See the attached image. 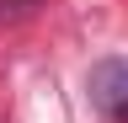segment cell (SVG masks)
I'll list each match as a JSON object with an SVG mask.
<instances>
[{"label": "cell", "mask_w": 128, "mask_h": 123, "mask_svg": "<svg viewBox=\"0 0 128 123\" xmlns=\"http://www.w3.org/2000/svg\"><path fill=\"white\" fill-rule=\"evenodd\" d=\"M91 102L102 112L128 123V59H102L91 64Z\"/></svg>", "instance_id": "obj_1"}, {"label": "cell", "mask_w": 128, "mask_h": 123, "mask_svg": "<svg viewBox=\"0 0 128 123\" xmlns=\"http://www.w3.org/2000/svg\"><path fill=\"white\" fill-rule=\"evenodd\" d=\"M38 0H0V16H22V11H32Z\"/></svg>", "instance_id": "obj_2"}]
</instances>
